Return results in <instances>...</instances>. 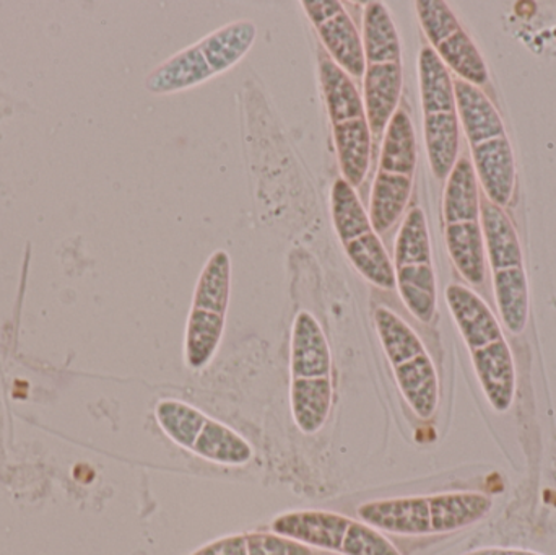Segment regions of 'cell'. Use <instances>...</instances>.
Listing matches in <instances>:
<instances>
[{
  "mask_svg": "<svg viewBox=\"0 0 556 555\" xmlns=\"http://www.w3.org/2000/svg\"><path fill=\"white\" fill-rule=\"evenodd\" d=\"M444 295L460 336L469 348L477 380L490 407L498 414L508 413L515 404L518 374L498 319L485 300L469 287L451 283Z\"/></svg>",
  "mask_w": 556,
  "mask_h": 555,
  "instance_id": "obj_1",
  "label": "cell"
},
{
  "mask_svg": "<svg viewBox=\"0 0 556 555\" xmlns=\"http://www.w3.org/2000/svg\"><path fill=\"white\" fill-rule=\"evenodd\" d=\"M493 501L480 492H450L428 497L391 499L358 508L359 518L375 530L401 537L454 533L489 517Z\"/></svg>",
  "mask_w": 556,
  "mask_h": 555,
  "instance_id": "obj_2",
  "label": "cell"
},
{
  "mask_svg": "<svg viewBox=\"0 0 556 555\" xmlns=\"http://www.w3.org/2000/svg\"><path fill=\"white\" fill-rule=\"evenodd\" d=\"M332 355L311 313H298L291 335L290 403L294 424L306 436L319 432L332 409Z\"/></svg>",
  "mask_w": 556,
  "mask_h": 555,
  "instance_id": "obj_3",
  "label": "cell"
},
{
  "mask_svg": "<svg viewBox=\"0 0 556 555\" xmlns=\"http://www.w3.org/2000/svg\"><path fill=\"white\" fill-rule=\"evenodd\" d=\"M273 531L316 550L343 555H401L378 530L329 512H296L273 524Z\"/></svg>",
  "mask_w": 556,
  "mask_h": 555,
  "instance_id": "obj_4",
  "label": "cell"
},
{
  "mask_svg": "<svg viewBox=\"0 0 556 555\" xmlns=\"http://www.w3.org/2000/svg\"><path fill=\"white\" fill-rule=\"evenodd\" d=\"M402 93V64H366L363 106L372 136H381L397 111Z\"/></svg>",
  "mask_w": 556,
  "mask_h": 555,
  "instance_id": "obj_5",
  "label": "cell"
},
{
  "mask_svg": "<svg viewBox=\"0 0 556 555\" xmlns=\"http://www.w3.org/2000/svg\"><path fill=\"white\" fill-rule=\"evenodd\" d=\"M476 173L482 182L486 199L493 204L506 205L511 201L516 185V166L513 149L505 137L472 147Z\"/></svg>",
  "mask_w": 556,
  "mask_h": 555,
  "instance_id": "obj_6",
  "label": "cell"
},
{
  "mask_svg": "<svg viewBox=\"0 0 556 555\" xmlns=\"http://www.w3.org/2000/svg\"><path fill=\"white\" fill-rule=\"evenodd\" d=\"M456 114L466 130L467 139L473 146L505 137V126L492 101L476 85L457 78L454 81Z\"/></svg>",
  "mask_w": 556,
  "mask_h": 555,
  "instance_id": "obj_7",
  "label": "cell"
},
{
  "mask_svg": "<svg viewBox=\"0 0 556 555\" xmlns=\"http://www.w3.org/2000/svg\"><path fill=\"white\" fill-rule=\"evenodd\" d=\"M212 77H215L214 71L205 61L199 45H194L159 65L147 78L146 85L152 93L169 94L199 87Z\"/></svg>",
  "mask_w": 556,
  "mask_h": 555,
  "instance_id": "obj_8",
  "label": "cell"
},
{
  "mask_svg": "<svg viewBox=\"0 0 556 555\" xmlns=\"http://www.w3.org/2000/svg\"><path fill=\"white\" fill-rule=\"evenodd\" d=\"M480 215H482V235L485 238L486 256H489L492 273L525 267L518 234L503 209L490 202L489 199H483L480 202Z\"/></svg>",
  "mask_w": 556,
  "mask_h": 555,
  "instance_id": "obj_9",
  "label": "cell"
},
{
  "mask_svg": "<svg viewBox=\"0 0 556 555\" xmlns=\"http://www.w3.org/2000/svg\"><path fill=\"white\" fill-rule=\"evenodd\" d=\"M333 142L343 179L358 188L368 175L372 134L366 117L333 124Z\"/></svg>",
  "mask_w": 556,
  "mask_h": 555,
  "instance_id": "obj_10",
  "label": "cell"
},
{
  "mask_svg": "<svg viewBox=\"0 0 556 555\" xmlns=\"http://www.w3.org/2000/svg\"><path fill=\"white\" fill-rule=\"evenodd\" d=\"M320 41L326 46L332 61L353 77H363L366 71L365 51L362 35L345 10L327 22L314 26Z\"/></svg>",
  "mask_w": 556,
  "mask_h": 555,
  "instance_id": "obj_11",
  "label": "cell"
},
{
  "mask_svg": "<svg viewBox=\"0 0 556 555\" xmlns=\"http://www.w3.org/2000/svg\"><path fill=\"white\" fill-rule=\"evenodd\" d=\"M256 35V25L250 20H241L222 26L198 45L214 74L218 75L230 71L250 52Z\"/></svg>",
  "mask_w": 556,
  "mask_h": 555,
  "instance_id": "obj_12",
  "label": "cell"
},
{
  "mask_svg": "<svg viewBox=\"0 0 556 555\" xmlns=\"http://www.w3.org/2000/svg\"><path fill=\"white\" fill-rule=\"evenodd\" d=\"M412 176L378 172L369 199V222L375 234H386L402 217L412 194Z\"/></svg>",
  "mask_w": 556,
  "mask_h": 555,
  "instance_id": "obj_13",
  "label": "cell"
},
{
  "mask_svg": "<svg viewBox=\"0 0 556 555\" xmlns=\"http://www.w3.org/2000/svg\"><path fill=\"white\" fill-rule=\"evenodd\" d=\"M363 51L366 64H391L402 61L401 39L388 7L368 2L363 13Z\"/></svg>",
  "mask_w": 556,
  "mask_h": 555,
  "instance_id": "obj_14",
  "label": "cell"
},
{
  "mask_svg": "<svg viewBox=\"0 0 556 555\" xmlns=\"http://www.w3.org/2000/svg\"><path fill=\"white\" fill-rule=\"evenodd\" d=\"M446 244L460 276L480 286L485 280V243L479 222L446 225Z\"/></svg>",
  "mask_w": 556,
  "mask_h": 555,
  "instance_id": "obj_15",
  "label": "cell"
},
{
  "mask_svg": "<svg viewBox=\"0 0 556 555\" xmlns=\"http://www.w3.org/2000/svg\"><path fill=\"white\" fill-rule=\"evenodd\" d=\"M395 287L402 302L418 321H433L437 313V276L433 264H410L395 269Z\"/></svg>",
  "mask_w": 556,
  "mask_h": 555,
  "instance_id": "obj_16",
  "label": "cell"
},
{
  "mask_svg": "<svg viewBox=\"0 0 556 555\" xmlns=\"http://www.w3.org/2000/svg\"><path fill=\"white\" fill-rule=\"evenodd\" d=\"M320 84L327 111L333 124L346 123L365 116L363 98L346 72H343L330 58H320Z\"/></svg>",
  "mask_w": 556,
  "mask_h": 555,
  "instance_id": "obj_17",
  "label": "cell"
},
{
  "mask_svg": "<svg viewBox=\"0 0 556 555\" xmlns=\"http://www.w3.org/2000/svg\"><path fill=\"white\" fill-rule=\"evenodd\" d=\"M443 204L446 225L479 222V181L476 168L469 160H457L453 172L447 176Z\"/></svg>",
  "mask_w": 556,
  "mask_h": 555,
  "instance_id": "obj_18",
  "label": "cell"
},
{
  "mask_svg": "<svg viewBox=\"0 0 556 555\" xmlns=\"http://www.w3.org/2000/svg\"><path fill=\"white\" fill-rule=\"evenodd\" d=\"M417 166V140L410 116L404 110L395 111L382 139L379 172L412 176Z\"/></svg>",
  "mask_w": 556,
  "mask_h": 555,
  "instance_id": "obj_19",
  "label": "cell"
},
{
  "mask_svg": "<svg viewBox=\"0 0 556 555\" xmlns=\"http://www.w3.org/2000/svg\"><path fill=\"white\" fill-rule=\"evenodd\" d=\"M231 293V260L227 251L218 250L208 257L199 277L192 308L211 315L227 316Z\"/></svg>",
  "mask_w": 556,
  "mask_h": 555,
  "instance_id": "obj_20",
  "label": "cell"
},
{
  "mask_svg": "<svg viewBox=\"0 0 556 555\" xmlns=\"http://www.w3.org/2000/svg\"><path fill=\"white\" fill-rule=\"evenodd\" d=\"M496 308L511 335L525 331L529 321V283L525 267L493 273Z\"/></svg>",
  "mask_w": 556,
  "mask_h": 555,
  "instance_id": "obj_21",
  "label": "cell"
},
{
  "mask_svg": "<svg viewBox=\"0 0 556 555\" xmlns=\"http://www.w3.org/2000/svg\"><path fill=\"white\" fill-rule=\"evenodd\" d=\"M425 143L431 172L444 179L453 172L459 152V119L456 113L425 114Z\"/></svg>",
  "mask_w": 556,
  "mask_h": 555,
  "instance_id": "obj_22",
  "label": "cell"
},
{
  "mask_svg": "<svg viewBox=\"0 0 556 555\" xmlns=\"http://www.w3.org/2000/svg\"><path fill=\"white\" fill-rule=\"evenodd\" d=\"M191 452L207 462L225 466L247 465L254 455L250 443L240 433L211 417Z\"/></svg>",
  "mask_w": 556,
  "mask_h": 555,
  "instance_id": "obj_23",
  "label": "cell"
},
{
  "mask_svg": "<svg viewBox=\"0 0 556 555\" xmlns=\"http://www.w3.org/2000/svg\"><path fill=\"white\" fill-rule=\"evenodd\" d=\"M421 106L425 114L456 113L454 81L433 48H424L418 58Z\"/></svg>",
  "mask_w": 556,
  "mask_h": 555,
  "instance_id": "obj_24",
  "label": "cell"
},
{
  "mask_svg": "<svg viewBox=\"0 0 556 555\" xmlns=\"http://www.w3.org/2000/svg\"><path fill=\"white\" fill-rule=\"evenodd\" d=\"M350 263L372 286L382 290L395 289V269L386 251L384 244L379 240L378 234L369 231L363 237L355 238L343 244Z\"/></svg>",
  "mask_w": 556,
  "mask_h": 555,
  "instance_id": "obj_25",
  "label": "cell"
},
{
  "mask_svg": "<svg viewBox=\"0 0 556 555\" xmlns=\"http://www.w3.org/2000/svg\"><path fill=\"white\" fill-rule=\"evenodd\" d=\"M372 318L379 341L392 368L414 361L418 355L427 354V349L417 332L391 310L378 306L372 313Z\"/></svg>",
  "mask_w": 556,
  "mask_h": 555,
  "instance_id": "obj_26",
  "label": "cell"
},
{
  "mask_svg": "<svg viewBox=\"0 0 556 555\" xmlns=\"http://www.w3.org/2000/svg\"><path fill=\"white\" fill-rule=\"evenodd\" d=\"M194 555H319L313 547L280 534H243L208 544Z\"/></svg>",
  "mask_w": 556,
  "mask_h": 555,
  "instance_id": "obj_27",
  "label": "cell"
},
{
  "mask_svg": "<svg viewBox=\"0 0 556 555\" xmlns=\"http://www.w3.org/2000/svg\"><path fill=\"white\" fill-rule=\"evenodd\" d=\"M333 227L342 244L372 231L369 215L366 214L355 188L343 178L336 179L330 195Z\"/></svg>",
  "mask_w": 556,
  "mask_h": 555,
  "instance_id": "obj_28",
  "label": "cell"
},
{
  "mask_svg": "<svg viewBox=\"0 0 556 555\" xmlns=\"http://www.w3.org/2000/svg\"><path fill=\"white\" fill-rule=\"evenodd\" d=\"M156 422L172 442L185 450H192L208 417L191 404L166 400L155 409Z\"/></svg>",
  "mask_w": 556,
  "mask_h": 555,
  "instance_id": "obj_29",
  "label": "cell"
},
{
  "mask_svg": "<svg viewBox=\"0 0 556 555\" xmlns=\"http://www.w3.org/2000/svg\"><path fill=\"white\" fill-rule=\"evenodd\" d=\"M434 51L440 55L444 65H450L459 75L460 80L476 85V87L485 85L489 80V71H486L479 49L463 29L444 39L440 46L434 48Z\"/></svg>",
  "mask_w": 556,
  "mask_h": 555,
  "instance_id": "obj_30",
  "label": "cell"
},
{
  "mask_svg": "<svg viewBox=\"0 0 556 555\" xmlns=\"http://www.w3.org/2000/svg\"><path fill=\"white\" fill-rule=\"evenodd\" d=\"M410 264H433L427 217L420 207L408 212L395 238L394 269Z\"/></svg>",
  "mask_w": 556,
  "mask_h": 555,
  "instance_id": "obj_31",
  "label": "cell"
},
{
  "mask_svg": "<svg viewBox=\"0 0 556 555\" xmlns=\"http://www.w3.org/2000/svg\"><path fill=\"white\" fill-rule=\"evenodd\" d=\"M418 18H420L421 28L425 35L430 39L431 45L437 48L444 39L459 31L460 25L456 15L450 9L446 2L441 0H418L417 3Z\"/></svg>",
  "mask_w": 556,
  "mask_h": 555,
  "instance_id": "obj_32",
  "label": "cell"
},
{
  "mask_svg": "<svg viewBox=\"0 0 556 555\" xmlns=\"http://www.w3.org/2000/svg\"><path fill=\"white\" fill-rule=\"evenodd\" d=\"M301 5H303L304 12L307 13L314 26L327 22V20L345 10L342 3L337 2V0H306Z\"/></svg>",
  "mask_w": 556,
  "mask_h": 555,
  "instance_id": "obj_33",
  "label": "cell"
},
{
  "mask_svg": "<svg viewBox=\"0 0 556 555\" xmlns=\"http://www.w3.org/2000/svg\"><path fill=\"white\" fill-rule=\"evenodd\" d=\"M464 555H544L528 550H511V547H482V550L470 551Z\"/></svg>",
  "mask_w": 556,
  "mask_h": 555,
  "instance_id": "obj_34",
  "label": "cell"
}]
</instances>
